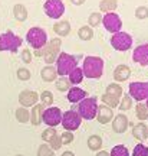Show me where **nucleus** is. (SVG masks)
<instances>
[{"label": "nucleus", "instance_id": "nucleus-42", "mask_svg": "<svg viewBox=\"0 0 148 156\" xmlns=\"http://www.w3.org/2000/svg\"><path fill=\"white\" fill-rule=\"evenodd\" d=\"M60 140H62V145H71L72 142H73V133L65 130L63 133L60 134Z\"/></svg>", "mask_w": 148, "mask_h": 156}, {"label": "nucleus", "instance_id": "nucleus-34", "mask_svg": "<svg viewBox=\"0 0 148 156\" xmlns=\"http://www.w3.org/2000/svg\"><path fill=\"white\" fill-rule=\"evenodd\" d=\"M39 98H40L43 106H52L53 104V94L50 91H48V90L42 91V94L39 95Z\"/></svg>", "mask_w": 148, "mask_h": 156}, {"label": "nucleus", "instance_id": "nucleus-31", "mask_svg": "<svg viewBox=\"0 0 148 156\" xmlns=\"http://www.w3.org/2000/svg\"><path fill=\"white\" fill-rule=\"evenodd\" d=\"M56 88L59 90V91H69L72 87V84L71 81H69V78L68 77H59V78H56Z\"/></svg>", "mask_w": 148, "mask_h": 156}, {"label": "nucleus", "instance_id": "nucleus-51", "mask_svg": "<svg viewBox=\"0 0 148 156\" xmlns=\"http://www.w3.org/2000/svg\"><path fill=\"white\" fill-rule=\"evenodd\" d=\"M147 133H148V127H147Z\"/></svg>", "mask_w": 148, "mask_h": 156}, {"label": "nucleus", "instance_id": "nucleus-22", "mask_svg": "<svg viewBox=\"0 0 148 156\" xmlns=\"http://www.w3.org/2000/svg\"><path fill=\"white\" fill-rule=\"evenodd\" d=\"M147 127L148 126H145V123H143V122L138 123V124H135V126L132 127V136H134L137 140H140V142L145 140L148 137Z\"/></svg>", "mask_w": 148, "mask_h": 156}, {"label": "nucleus", "instance_id": "nucleus-21", "mask_svg": "<svg viewBox=\"0 0 148 156\" xmlns=\"http://www.w3.org/2000/svg\"><path fill=\"white\" fill-rule=\"evenodd\" d=\"M40 78L46 81V83H52V81H56L58 78V71H56L55 65H46L45 68H42L40 71Z\"/></svg>", "mask_w": 148, "mask_h": 156}, {"label": "nucleus", "instance_id": "nucleus-14", "mask_svg": "<svg viewBox=\"0 0 148 156\" xmlns=\"http://www.w3.org/2000/svg\"><path fill=\"white\" fill-rule=\"evenodd\" d=\"M128 126H130V120H128V117L125 114L119 113V114L114 116V119H112V130L115 133H125Z\"/></svg>", "mask_w": 148, "mask_h": 156}, {"label": "nucleus", "instance_id": "nucleus-15", "mask_svg": "<svg viewBox=\"0 0 148 156\" xmlns=\"http://www.w3.org/2000/svg\"><path fill=\"white\" fill-rule=\"evenodd\" d=\"M39 100V94L36 91H30V90H23L19 94V103L23 107H30L35 106Z\"/></svg>", "mask_w": 148, "mask_h": 156}, {"label": "nucleus", "instance_id": "nucleus-39", "mask_svg": "<svg viewBox=\"0 0 148 156\" xmlns=\"http://www.w3.org/2000/svg\"><path fill=\"white\" fill-rule=\"evenodd\" d=\"M55 153H53V151L50 149L49 145H40L38 149V156H53Z\"/></svg>", "mask_w": 148, "mask_h": 156}, {"label": "nucleus", "instance_id": "nucleus-1", "mask_svg": "<svg viewBox=\"0 0 148 156\" xmlns=\"http://www.w3.org/2000/svg\"><path fill=\"white\" fill-rule=\"evenodd\" d=\"M82 71L85 77L91 78V80H98L104 74V59L101 56H95V55L85 56Z\"/></svg>", "mask_w": 148, "mask_h": 156}, {"label": "nucleus", "instance_id": "nucleus-3", "mask_svg": "<svg viewBox=\"0 0 148 156\" xmlns=\"http://www.w3.org/2000/svg\"><path fill=\"white\" fill-rule=\"evenodd\" d=\"M26 42H28L33 49H42L48 44V34L42 28H30L26 34Z\"/></svg>", "mask_w": 148, "mask_h": 156}, {"label": "nucleus", "instance_id": "nucleus-16", "mask_svg": "<svg viewBox=\"0 0 148 156\" xmlns=\"http://www.w3.org/2000/svg\"><path fill=\"white\" fill-rule=\"evenodd\" d=\"M96 120H98L101 124H108L111 123V120L114 119V112H112V108L108 106H98V113H96V117H95Z\"/></svg>", "mask_w": 148, "mask_h": 156}, {"label": "nucleus", "instance_id": "nucleus-7", "mask_svg": "<svg viewBox=\"0 0 148 156\" xmlns=\"http://www.w3.org/2000/svg\"><path fill=\"white\" fill-rule=\"evenodd\" d=\"M82 123V117L79 116V113L76 110H68L62 114V122L60 124L63 126L65 130L68 132H73V130H78L79 126Z\"/></svg>", "mask_w": 148, "mask_h": 156}, {"label": "nucleus", "instance_id": "nucleus-23", "mask_svg": "<svg viewBox=\"0 0 148 156\" xmlns=\"http://www.w3.org/2000/svg\"><path fill=\"white\" fill-rule=\"evenodd\" d=\"M13 16L17 22H25L28 19V9L23 5L17 3V5L13 6Z\"/></svg>", "mask_w": 148, "mask_h": 156}, {"label": "nucleus", "instance_id": "nucleus-43", "mask_svg": "<svg viewBox=\"0 0 148 156\" xmlns=\"http://www.w3.org/2000/svg\"><path fill=\"white\" fill-rule=\"evenodd\" d=\"M56 134H58V133H56L55 129H53V127H48L43 133H42V139H43L45 142H48V143H49L50 139H52L53 136H56Z\"/></svg>", "mask_w": 148, "mask_h": 156}, {"label": "nucleus", "instance_id": "nucleus-33", "mask_svg": "<svg viewBox=\"0 0 148 156\" xmlns=\"http://www.w3.org/2000/svg\"><path fill=\"white\" fill-rule=\"evenodd\" d=\"M132 107V98L130 94H122V98L119 100V108L121 112H128Z\"/></svg>", "mask_w": 148, "mask_h": 156}, {"label": "nucleus", "instance_id": "nucleus-46", "mask_svg": "<svg viewBox=\"0 0 148 156\" xmlns=\"http://www.w3.org/2000/svg\"><path fill=\"white\" fill-rule=\"evenodd\" d=\"M95 156H109V152H106V151H99V153H96Z\"/></svg>", "mask_w": 148, "mask_h": 156}, {"label": "nucleus", "instance_id": "nucleus-13", "mask_svg": "<svg viewBox=\"0 0 148 156\" xmlns=\"http://www.w3.org/2000/svg\"><path fill=\"white\" fill-rule=\"evenodd\" d=\"M132 59L141 67H148V44L138 45L132 52Z\"/></svg>", "mask_w": 148, "mask_h": 156}, {"label": "nucleus", "instance_id": "nucleus-5", "mask_svg": "<svg viewBox=\"0 0 148 156\" xmlns=\"http://www.w3.org/2000/svg\"><path fill=\"white\" fill-rule=\"evenodd\" d=\"M23 39L15 35L12 30H7L0 35V51H9L12 54H16L19 48L22 46Z\"/></svg>", "mask_w": 148, "mask_h": 156}, {"label": "nucleus", "instance_id": "nucleus-28", "mask_svg": "<svg viewBox=\"0 0 148 156\" xmlns=\"http://www.w3.org/2000/svg\"><path fill=\"white\" fill-rule=\"evenodd\" d=\"M135 114H137V117L141 120V122H144V120H147L148 119V107L145 103H143V101H140L137 104V107H135Z\"/></svg>", "mask_w": 148, "mask_h": 156}, {"label": "nucleus", "instance_id": "nucleus-25", "mask_svg": "<svg viewBox=\"0 0 148 156\" xmlns=\"http://www.w3.org/2000/svg\"><path fill=\"white\" fill-rule=\"evenodd\" d=\"M83 77H85V75H83L82 68H79V67H76L75 69H72L71 73H69V75H68V78H69V81H71L72 85H73V84H81Z\"/></svg>", "mask_w": 148, "mask_h": 156}, {"label": "nucleus", "instance_id": "nucleus-45", "mask_svg": "<svg viewBox=\"0 0 148 156\" xmlns=\"http://www.w3.org/2000/svg\"><path fill=\"white\" fill-rule=\"evenodd\" d=\"M71 3L75 6H82L85 3V0H71Z\"/></svg>", "mask_w": 148, "mask_h": 156}, {"label": "nucleus", "instance_id": "nucleus-37", "mask_svg": "<svg viewBox=\"0 0 148 156\" xmlns=\"http://www.w3.org/2000/svg\"><path fill=\"white\" fill-rule=\"evenodd\" d=\"M132 156H148V146L143 145V143H138V145L134 147Z\"/></svg>", "mask_w": 148, "mask_h": 156}, {"label": "nucleus", "instance_id": "nucleus-29", "mask_svg": "<svg viewBox=\"0 0 148 156\" xmlns=\"http://www.w3.org/2000/svg\"><path fill=\"white\" fill-rule=\"evenodd\" d=\"M78 36L79 39H82V41H91L93 38V29L91 26H81L79 30H78Z\"/></svg>", "mask_w": 148, "mask_h": 156}, {"label": "nucleus", "instance_id": "nucleus-17", "mask_svg": "<svg viewBox=\"0 0 148 156\" xmlns=\"http://www.w3.org/2000/svg\"><path fill=\"white\" fill-rule=\"evenodd\" d=\"M130 77H131V68L125 64H121L114 69V80L118 83H124L126 80H130Z\"/></svg>", "mask_w": 148, "mask_h": 156}, {"label": "nucleus", "instance_id": "nucleus-19", "mask_svg": "<svg viewBox=\"0 0 148 156\" xmlns=\"http://www.w3.org/2000/svg\"><path fill=\"white\" fill-rule=\"evenodd\" d=\"M45 107L42 104H35L30 110V123L33 126H39L42 123V117H43Z\"/></svg>", "mask_w": 148, "mask_h": 156}, {"label": "nucleus", "instance_id": "nucleus-8", "mask_svg": "<svg viewBox=\"0 0 148 156\" xmlns=\"http://www.w3.org/2000/svg\"><path fill=\"white\" fill-rule=\"evenodd\" d=\"M43 10L48 17L59 20L65 13V3L62 0H46L43 5Z\"/></svg>", "mask_w": 148, "mask_h": 156}, {"label": "nucleus", "instance_id": "nucleus-50", "mask_svg": "<svg viewBox=\"0 0 148 156\" xmlns=\"http://www.w3.org/2000/svg\"><path fill=\"white\" fill-rule=\"evenodd\" d=\"M16 156H23V155H16Z\"/></svg>", "mask_w": 148, "mask_h": 156}, {"label": "nucleus", "instance_id": "nucleus-35", "mask_svg": "<svg viewBox=\"0 0 148 156\" xmlns=\"http://www.w3.org/2000/svg\"><path fill=\"white\" fill-rule=\"evenodd\" d=\"M109 156H130V152L126 149V146H122V145H116L112 147Z\"/></svg>", "mask_w": 148, "mask_h": 156}, {"label": "nucleus", "instance_id": "nucleus-36", "mask_svg": "<svg viewBox=\"0 0 148 156\" xmlns=\"http://www.w3.org/2000/svg\"><path fill=\"white\" fill-rule=\"evenodd\" d=\"M99 23H102V15H99L98 12H93L91 13L88 17V25L92 28V26H99Z\"/></svg>", "mask_w": 148, "mask_h": 156}, {"label": "nucleus", "instance_id": "nucleus-30", "mask_svg": "<svg viewBox=\"0 0 148 156\" xmlns=\"http://www.w3.org/2000/svg\"><path fill=\"white\" fill-rule=\"evenodd\" d=\"M101 100H102V103H104L105 106L111 107V108L119 106V98H116V97H114V95H111V94H106V93L101 95Z\"/></svg>", "mask_w": 148, "mask_h": 156}, {"label": "nucleus", "instance_id": "nucleus-2", "mask_svg": "<svg viewBox=\"0 0 148 156\" xmlns=\"http://www.w3.org/2000/svg\"><path fill=\"white\" fill-rule=\"evenodd\" d=\"M56 65V71H58V75L60 77H66L69 75L72 69H75L78 67V61L76 58L71 54H66V52H60V55L58 56V59L55 62Z\"/></svg>", "mask_w": 148, "mask_h": 156}, {"label": "nucleus", "instance_id": "nucleus-48", "mask_svg": "<svg viewBox=\"0 0 148 156\" xmlns=\"http://www.w3.org/2000/svg\"><path fill=\"white\" fill-rule=\"evenodd\" d=\"M62 156H75V153H73V152H71V151H66V152H63V153H62Z\"/></svg>", "mask_w": 148, "mask_h": 156}, {"label": "nucleus", "instance_id": "nucleus-41", "mask_svg": "<svg viewBox=\"0 0 148 156\" xmlns=\"http://www.w3.org/2000/svg\"><path fill=\"white\" fill-rule=\"evenodd\" d=\"M49 146H50V149H52V151H58V149L62 147V140H60L59 134H56V136H53V137L50 139Z\"/></svg>", "mask_w": 148, "mask_h": 156}, {"label": "nucleus", "instance_id": "nucleus-24", "mask_svg": "<svg viewBox=\"0 0 148 156\" xmlns=\"http://www.w3.org/2000/svg\"><path fill=\"white\" fill-rule=\"evenodd\" d=\"M88 147L93 152H99L102 147V137L98 134H92L88 137Z\"/></svg>", "mask_w": 148, "mask_h": 156}, {"label": "nucleus", "instance_id": "nucleus-47", "mask_svg": "<svg viewBox=\"0 0 148 156\" xmlns=\"http://www.w3.org/2000/svg\"><path fill=\"white\" fill-rule=\"evenodd\" d=\"M35 55H36V56H43V48H42V49H36V51H35Z\"/></svg>", "mask_w": 148, "mask_h": 156}, {"label": "nucleus", "instance_id": "nucleus-4", "mask_svg": "<svg viewBox=\"0 0 148 156\" xmlns=\"http://www.w3.org/2000/svg\"><path fill=\"white\" fill-rule=\"evenodd\" d=\"M78 113L82 117V120H92L96 117L98 113V100L96 97H86L81 103H78Z\"/></svg>", "mask_w": 148, "mask_h": 156}, {"label": "nucleus", "instance_id": "nucleus-18", "mask_svg": "<svg viewBox=\"0 0 148 156\" xmlns=\"http://www.w3.org/2000/svg\"><path fill=\"white\" fill-rule=\"evenodd\" d=\"M68 100L73 103V104H76V103H81L83 98H86L88 97V93L85 91V90L79 88V87H71V90L68 91Z\"/></svg>", "mask_w": 148, "mask_h": 156}, {"label": "nucleus", "instance_id": "nucleus-10", "mask_svg": "<svg viewBox=\"0 0 148 156\" xmlns=\"http://www.w3.org/2000/svg\"><path fill=\"white\" fill-rule=\"evenodd\" d=\"M128 94L131 95L132 100L144 101L148 98V83H143V81H137V83L130 84L128 87Z\"/></svg>", "mask_w": 148, "mask_h": 156}, {"label": "nucleus", "instance_id": "nucleus-6", "mask_svg": "<svg viewBox=\"0 0 148 156\" xmlns=\"http://www.w3.org/2000/svg\"><path fill=\"white\" fill-rule=\"evenodd\" d=\"M60 45L62 41L60 38H53L48 41V44L43 46V59L48 65H53L60 55Z\"/></svg>", "mask_w": 148, "mask_h": 156}, {"label": "nucleus", "instance_id": "nucleus-9", "mask_svg": "<svg viewBox=\"0 0 148 156\" xmlns=\"http://www.w3.org/2000/svg\"><path fill=\"white\" fill-rule=\"evenodd\" d=\"M111 45L114 46V49L119 51V52H125L132 46V38L130 34L126 32H116V34L112 35L111 38Z\"/></svg>", "mask_w": 148, "mask_h": 156}, {"label": "nucleus", "instance_id": "nucleus-26", "mask_svg": "<svg viewBox=\"0 0 148 156\" xmlns=\"http://www.w3.org/2000/svg\"><path fill=\"white\" fill-rule=\"evenodd\" d=\"M118 7V2L116 0H102L99 3V10L104 13H111L115 12V9Z\"/></svg>", "mask_w": 148, "mask_h": 156}, {"label": "nucleus", "instance_id": "nucleus-44", "mask_svg": "<svg viewBox=\"0 0 148 156\" xmlns=\"http://www.w3.org/2000/svg\"><path fill=\"white\" fill-rule=\"evenodd\" d=\"M32 58H33V55L29 49L22 51V61L25 62V64H30V62H32Z\"/></svg>", "mask_w": 148, "mask_h": 156}, {"label": "nucleus", "instance_id": "nucleus-40", "mask_svg": "<svg viewBox=\"0 0 148 156\" xmlns=\"http://www.w3.org/2000/svg\"><path fill=\"white\" fill-rule=\"evenodd\" d=\"M30 77H32V73L28 68H19L17 69V78L20 81H28V80H30Z\"/></svg>", "mask_w": 148, "mask_h": 156}, {"label": "nucleus", "instance_id": "nucleus-49", "mask_svg": "<svg viewBox=\"0 0 148 156\" xmlns=\"http://www.w3.org/2000/svg\"><path fill=\"white\" fill-rule=\"evenodd\" d=\"M147 107H148V98H147Z\"/></svg>", "mask_w": 148, "mask_h": 156}, {"label": "nucleus", "instance_id": "nucleus-38", "mask_svg": "<svg viewBox=\"0 0 148 156\" xmlns=\"http://www.w3.org/2000/svg\"><path fill=\"white\" fill-rule=\"evenodd\" d=\"M135 17L140 20H144L148 17V7L147 6H138L135 9Z\"/></svg>", "mask_w": 148, "mask_h": 156}, {"label": "nucleus", "instance_id": "nucleus-20", "mask_svg": "<svg viewBox=\"0 0 148 156\" xmlns=\"http://www.w3.org/2000/svg\"><path fill=\"white\" fill-rule=\"evenodd\" d=\"M53 32L60 38H65L71 34V23L68 20H58L53 25Z\"/></svg>", "mask_w": 148, "mask_h": 156}, {"label": "nucleus", "instance_id": "nucleus-11", "mask_svg": "<svg viewBox=\"0 0 148 156\" xmlns=\"http://www.w3.org/2000/svg\"><path fill=\"white\" fill-rule=\"evenodd\" d=\"M102 25L108 32L116 34L122 28V20H121L119 15H116L115 12H111V13H106L105 16H102Z\"/></svg>", "mask_w": 148, "mask_h": 156}, {"label": "nucleus", "instance_id": "nucleus-32", "mask_svg": "<svg viewBox=\"0 0 148 156\" xmlns=\"http://www.w3.org/2000/svg\"><path fill=\"white\" fill-rule=\"evenodd\" d=\"M105 93L114 95L116 98H121L122 94H124V90H122V87H121L119 84H109V85L106 87V91H105Z\"/></svg>", "mask_w": 148, "mask_h": 156}, {"label": "nucleus", "instance_id": "nucleus-27", "mask_svg": "<svg viewBox=\"0 0 148 156\" xmlns=\"http://www.w3.org/2000/svg\"><path fill=\"white\" fill-rule=\"evenodd\" d=\"M15 116H16V120L19 123H28L30 120V113L26 107H19L15 113Z\"/></svg>", "mask_w": 148, "mask_h": 156}, {"label": "nucleus", "instance_id": "nucleus-12", "mask_svg": "<svg viewBox=\"0 0 148 156\" xmlns=\"http://www.w3.org/2000/svg\"><path fill=\"white\" fill-rule=\"evenodd\" d=\"M42 122L45 124H48L49 127H55V126L60 124V122H62V112L58 107H49V108H46L43 112Z\"/></svg>", "mask_w": 148, "mask_h": 156}]
</instances>
